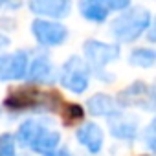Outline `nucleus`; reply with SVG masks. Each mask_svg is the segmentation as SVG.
<instances>
[{
    "label": "nucleus",
    "instance_id": "nucleus-1",
    "mask_svg": "<svg viewBox=\"0 0 156 156\" xmlns=\"http://www.w3.org/2000/svg\"><path fill=\"white\" fill-rule=\"evenodd\" d=\"M152 26V15L145 8H127L110 24L112 37L121 44L136 42Z\"/></svg>",
    "mask_w": 156,
    "mask_h": 156
},
{
    "label": "nucleus",
    "instance_id": "nucleus-2",
    "mask_svg": "<svg viewBox=\"0 0 156 156\" xmlns=\"http://www.w3.org/2000/svg\"><path fill=\"white\" fill-rule=\"evenodd\" d=\"M59 83L72 94H85L90 87V66L83 57L70 55L59 70Z\"/></svg>",
    "mask_w": 156,
    "mask_h": 156
},
{
    "label": "nucleus",
    "instance_id": "nucleus-3",
    "mask_svg": "<svg viewBox=\"0 0 156 156\" xmlns=\"http://www.w3.org/2000/svg\"><path fill=\"white\" fill-rule=\"evenodd\" d=\"M119 44L116 42H105V41H98V39H88L83 44V55L85 61L90 68H94V72L98 70H105V66H108L110 62L119 59Z\"/></svg>",
    "mask_w": 156,
    "mask_h": 156
},
{
    "label": "nucleus",
    "instance_id": "nucleus-4",
    "mask_svg": "<svg viewBox=\"0 0 156 156\" xmlns=\"http://www.w3.org/2000/svg\"><path fill=\"white\" fill-rule=\"evenodd\" d=\"M31 35L37 44L44 48H57L68 41V28L59 20L50 19H35L31 22Z\"/></svg>",
    "mask_w": 156,
    "mask_h": 156
},
{
    "label": "nucleus",
    "instance_id": "nucleus-5",
    "mask_svg": "<svg viewBox=\"0 0 156 156\" xmlns=\"http://www.w3.org/2000/svg\"><path fill=\"white\" fill-rule=\"evenodd\" d=\"M154 88L143 81H134L132 85H129L127 88H123L118 98L116 103L119 107H136V108H143L147 112L154 110Z\"/></svg>",
    "mask_w": 156,
    "mask_h": 156
},
{
    "label": "nucleus",
    "instance_id": "nucleus-6",
    "mask_svg": "<svg viewBox=\"0 0 156 156\" xmlns=\"http://www.w3.org/2000/svg\"><path fill=\"white\" fill-rule=\"evenodd\" d=\"M28 53L13 51V53H0V81L13 83L22 81L28 72Z\"/></svg>",
    "mask_w": 156,
    "mask_h": 156
},
{
    "label": "nucleus",
    "instance_id": "nucleus-7",
    "mask_svg": "<svg viewBox=\"0 0 156 156\" xmlns=\"http://www.w3.org/2000/svg\"><path fill=\"white\" fill-rule=\"evenodd\" d=\"M28 9L39 19L61 20L70 15L72 2L70 0H28Z\"/></svg>",
    "mask_w": 156,
    "mask_h": 156
},
{
    "label": "nucleus",
    "instance_id": "nucleus-8",
    "mask_svg": "<svg viewBox=\"0 0 156 156\" xmlns=\"http://www.w3.org/2000/svg\"><path fill=\"white\" fill-rule=\"evenodd\" d=\"M108 119V130L116 140H134L140 134V121L136 116L116 110Z\"/></svg>",
    "mask_w": 156,
    "mask_h": 156
},
{
    "label": "nucleus",
    "instance_id": "nucleus-9",
    "mask_svg": "<svg viewBox=\"0 0 156 156\" xmlns=\"http://www.w3.org/2000/svg\"><path fill=\"white\" fill-rule=\"evenodd\" d=\"M26 79L33 85H50L55 81V66L46 53H41L28 62Z\"/></svg>",
    "mask_w": 156,
    "mask_h": 156
},
{
    "label": "nucleus",
    "instance_id": "nucleus-10",
    "mask_svg": "<svg viewBox=\"0 0 156 156\" xmlns=\"http://www.w3.org/2000/svg\"><path fill=\"white\" fill-rule=\"evenodd\" d=\"M75 138L79 141V145H83L90 154H99L103 151L105 134H103V129L98 123H92V121L83 123L75 130Z\"/></svg>",
    "mask_w": 156,
    "mask_h": 156
},
{
    "label": "nucleus",
    "instance_id": "nucleus-11",
    "mask_svg": "<svg viewBox=\"0 0 156 156\" xmlns=\"http://www.w3.org/2000/svg\"><path fill=\"white\" fill-rule=\"evenodd\" d=\"M61 145V132L57 129L51 127V123L48 121L33 138V141L30 143V149L37 154H50L55 149H59Z\"/></svg>",
    "mask_w": 156,
    "mask_h": 156
},
{
    "label": "nucleus",
    "instance_id": "nucleus-12",
    "mask_svg": "<svg viewBox=\"0 0 156 156\" xmlns=\"http://www.w3.org/2000/svg\"><path fill=\"white\" fill-rule=\"evenodd\" d=\"M87 110L94 118H110L118 108H116V101L112 99V96H108V94H94L87 101Z\"/></svg>",
    "mask_w": 156,
    "mask_h": 156
},
{
    "label": "nucleus",
    "instance_id": "nucleus-13",
    "mask_svg": "<svg viewBox=\"0 0 156 156\" xmlns=\"http://www.w3.org/2000/svg\"><path fill=\"white\" fill-rule=\"evenodd\" d=\"M79 13L85 20L94 22V24H103L108 19V9L101 0H79L77 2Z\"/></svg>",
    "mask_w": 156,
    "mask_h": 156
},
{
    "label": "nucleus",
    "instance_id": "nucleus-14",
    "mask_svg": "<svg viewBox=\"0 0 156 156\" xmlns=\"http://www.w3.org/2000/svg\"><path fill=\"white\" fill-rule=\"evenodd\" d=\"M46 123H48V119H44V118H28V119H24V121L20 123L17 134L13 136L15 141H17L19 145H22V147H30V143L33 141V138L37 136V132H39Z\"/></svg>",
    "mask_w": 156,
    "mask_h": 156
},
{
    "label": "nucleus",
    "instance_id": "nucleus-15",
    "mask_svg": "<svg viewBox=\"0 0 156 156\" xmlns=\"http://www.w3.org/2000/svg\"><path fill=\"white\" fill-rule=\"evenodd\" d=\"M156 61V51L152 48H134L129 55V64L136 68H152Z\"/></svg>",
    "mask_w": 156,
    "mask_h": 156
},
{
    "label": "nucleus",
    "instance_id": "nucleus-16",
    "mask_svg": "<svg viewBox=\"0 0 156 156\" xmlns=\"http://www.w3.org/2000/svg\"><path fill=\"white\" fill-rule=\"evenodd\" d=\"M0 156H17V141L13 134H0Z\"/></svg>",
    "mask_w": 156,
    "mask_h": 156
},
{
    "label": "nucleus",
    "instance_id": "nucleus-17",
    "mask_svg": "<svg viewBox=\"0 0 156 156\" xmlns=\"http://www.w3.org/2000/svg\"><path fill=\"white\" fill-rule=\"evenodd\" d=\"M141 141L145 143V147L152 152L154 149H156V136H154V121H151L143 130H141Z\"/></svg>",
    "mask_w": 156,
    "mask_h": 156
},
{
    "label": "nucleus",
    "instance_id": "nucleus-18",
    "mask_svg": "<svg viewBox=\"0 0 156 156\" xmlns=\"http://www.w3.org/2000/svg\"><path fill=\"white\" fill-rule=\"evenodd\" d=\"M101 2L108 11H125L127 8H130L132 0H101Z\"/></svg>",
    "mask_w": 156,
    "mask_h": 156
},
{
    "label": "nucleus",
    "instance_id": "nucleus-19",
    "mask_svg": "<svg viewBox=\"0 0 156 156\" xmlns=\"http://www.w3.org/2000/svg\"><path fill=\"white\" fill-rule=\"evenodd\" d=\"M44 156H73V154H72V151H70V149H55L53 152L44 154Z\"/></svg>",
    "mask_w": 156,
    "mask_h": 156
},
{
    "label": "nucleus",
    "instance_id": "nucleus-20",
    "mask_svg": "<svg viewBox=\"0 0 156 156\" xmlns=\"http://www.w3.org/2000/svg\"><path fill=\"white\" fill-rule=\"evenodd\" d=\"M11 44V41H9V37L8 35H4L2 31H0V51H4L8 46Z\"/></svg>",
    "mask_w": 156,
    "mask_h": 156
},
{
    "label": "nucleus",
    "instance_id": "nucleus-21",
    "mask_svg": "<svg viewBox=\"0 0 156 156\" xmlns=\"http://www.w3.org/2000/svg\"><path fill=\"white\" fill-rule=\"evenodd\" d=\"M4 4H8L11 9H17V8L22 4V0H4Z\"/></svg>",
    "mask_w": 156,
    "mask_h": 156
},
{
    "label": "nucleus",
    "instance_id": "nucleus-22",
    "mask_svg": "<svg viewBox=\"0 0 156 156\" xmlns=\"http://www.w3.org/2000/svg\"><path fill=\"white\" fill-rule=\"evenodd\" d=\"M4 6V0H0V8H2Z\"/></svg>",
    "mask_w": 156,
    "mask_h": 156
}]
</instances>
